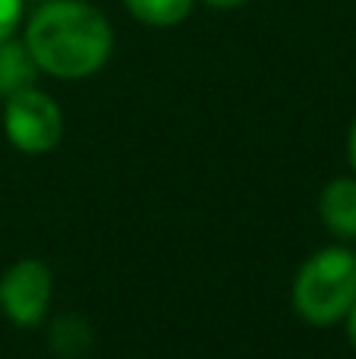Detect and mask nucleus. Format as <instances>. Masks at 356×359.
I'll return each instance as SVG.
<instances>
[{
  "label": "nucleus",
  "mask_w": 356,
  "mask_h": 359,
  "mask_svg": "<svg viewBox=\"0 0 356 359\" xmlns=\"http://www.w3.org/2000/svg\"><path fill=\"white\" fill-rule=\"evenodd\" d=\"M25 48L41 73L85 79L107 63L114 29L104 13L85 0H44L29 16Z\"/></svg>",
  "instance_id": "nucleus-1"
},
{
  "label": "nucleus",
  "mask_w": 356,
  "mask_h": 359,
  "mask_svg": "<svg viewBox=\"0 0 356 359\" xmlns=\"http://www.w3.org/2000/svg\"><path fill=\"white\" fill-rule=\"evenodd\" d=\"M38 67L32 60L25 41H13V38H4L0 41V98H10L19 88L35 86Z\"/></svg>",
  "instance_id": "nucleus-6"
},
{
  "label": "nucleus",
  "mask_w": 356,
  "mask_h": 359,
  "mask_svg": "<svg viewBox=\"0 0 356 359\" xmlns=\"http://www.w3.org/2000/svg\"><path fill=\"white\" fill-rule=\"evenodd\" d=\"M347 334H350V341H353V347H356V303L350 306V312H347Z\"/></svg>",
  "instance_id": "nucleus-11"
},
{
  "label": "nucleus",
  "mask_w": 356,
  "mask_h": 359,
  "mask_svg": "<svg viewBox=\"0 0 356 359\" xmlns=\"http://www.w3.org/2000/svg\"><path fill=\"white\" fill-rule=\"evenodd\" d=\"M208 6H214V10H237V6H243L246 0H205Z\"/></svg>",
  "instance_id": "nucleus-10"
},
{
  "label": "nucleus",
  "mask_w": 356,
  "mask_h": 359,
  "mask_svg": "<svg viewBox=\"0 0 356 359\" xmlns=\"http://www.w3.org/2000/svg\"><path fill=\"white\" fill-rule=\"evenodd\" d=\"M50 290H54L50 268L41 259H19L0 278V309L19 328H35L48 316Z\"/></svg>",
  "instance_id": "nucleus-4"
},
{
  "label": "nucleus",
  "mask_w": 356,
  "mask_h": 359,
  "mask_svg": "<svg viewBox=\"0 0 356 359\" xmlns=\"http://www.w3.org/2000/svg\"><path fill=\"white\" fill-rule=\"evenodd\" d=\"M196 0H123V6L145 25H158V29H167L177 25L189 16Z\"/></svg>",
  "instance_id": "nucleus-7"
},
{
  "label": "nucleus",
  "mask_w": 356,
  "mask_h": 359,
  "mask_svg": "<svg viewBox=\"0 0 356 359\" xmlns=\"http://www.w3.org/2000/svg\"><path fill=\"white\" fill-rule=\"evenodd\" d=\"M88 344H92V328H88L85 318H79V316H63V318H57L54 328H50V347L63 359L85 353Z\"/></svg>",
  "instance_id": "nucleus-8"
},
{
  "label": "nucleus",
  "mask_w": 356,
  "mask_h": 359,
  "mask_svg": "<svg viewBox=\"0 0 356 359\" xmlns=\"http://www.w3.org/2000/svg\"><path fill=\"white\" fill-rule=\"evenodd\" d=\"M347 158H350V168H353V174H356V123H353V130H350V142H347Z\"/></svg>",
  "instance_id": "nucleus-12"
},
{
  "label": "nucleus",
  "mask_w": 356,
  "mask_h": 359,
  "mask_svg": "<svg viewBox=\"0 0 356 359\" xmlns=\"http://www.w3.org/2000/svg\"><path fill=\"white\" fill-rule=\"evenodd\" d=\"M319 215L338 240H356V177H338L322 189Z\"/></svg>",
  "instance_id": "nucleus-5"
},
{
  "label": "nucleus",
  "mask_w": 356,
  "mask_h": 359,
  "mask_svg": "<svg viewBox=\"0 0 356 359\" xmlns=\"http://www.w3.org/2000/svg\"><path fill=\"white\" fill-rule=\"evenodd\" d=\"M356 303V252L344 246L319 249L294 280V309L303 322L328 328L347 318Z\"/></svg>",
  "instance_id": "nucleus-2"
},
{
  "label": "nucleus",
  "mask_w": 356,
  "mask_h": 359,
  "mask_svg": "<svg viewBox=\"0 0 356 359\" xmlns=\"http://www.w3.org/2000/svg\"><path fill=\"white\" fill-rule=\"evenodd\" d=\"M4 130L6 139L25 155H44L57 149L63 136L60 104L48 92L29 86L4 98Z\"/></svg>",
  "instance_id": "nucleus-3"
},
{
  "label": "nucleus",
  "mask_w": 356,
  "mask_h": 359,
  "mask_svg": "<svg viewBox=\"0 0 356 359\" xmlns=\"http://www.w3.org/2000/svg\"><path fill=\"white\" fill-rule=\"evenodd\" d=\"M22 10H25V0H0V41L13 38L16 25L22 22Z\"/></svg>",
  "instance_id": "nucleus-9"
}]
</instances>
